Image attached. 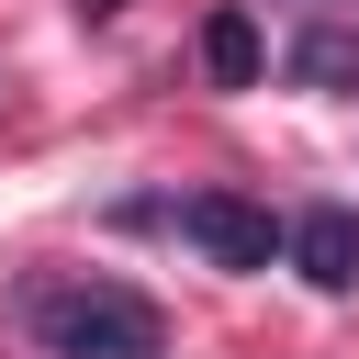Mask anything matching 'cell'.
<instances>
[{"label":"cell","instance_id":"cell-4","mask_svg":"<svg viewBox=\"0 0 359 359\" xmlns=\"http://www.w3.org/2000/svg\"><path fill=\"white\" fill-rule=\"evenodd\" d=\"M258 67H269V45H258V22L224 0V11L202 22V79H213V90H258Z\"/></svg>","mask_w":359,"mask_h":359},{"label":"cell","instance_id":"cell-5","mask_svg":"<svg viewBox=\"0 0 359 359\" xmlns=\"http://www.w3.org/2000/svg\"><path fill=\"white\" fill-rule=\"evenodd\" d=\"M292 79H303V90L359 79V34H303V45H292Z\"/></svg>","mask_w":359,"mask_h":359},{"label":"cell","instance_id":"cell-3","mask_svg":"<svg viewBox=\"0 0 359 359\" xmlns=\"http://www.w3.org/2000/svg\"><path fill=\"white\" fill-rule=\"evenodd\" d=\"M280 258L314 280V292H359V213L348 202H303L280 224Z\"/></svg>","mask_w":359,"mask_h":359},{"label":"cell","instance_id":"cell-1","mask_svg":"<svg viewBox=\"0 0 359 359\" xmlns=\"http://www.w3.org/2000/svg\"><path fill=\"white\" fill-rule=\"evenodd\" d=\"M22 325H34L56 359H157V348H168V314H157L146 292H123V280H90V269L22 280Z\"/></svg>","mask_w":359,"mask_h":359},{"label":"cell","instance_id":"cell-6","mask_svg":"<svg viewBox=\"0 0 359 359\" xmlns=\"http://www.w3.org/2000/svg\"><path fill=\"white\" fill-rule=\"evenodd\" d=\"M112 11H123V0H79V22H112Z\"/></svg>","mask_w":359,"mask_h":359},{"label":"cell","instance_id":"cell-2","mask_svg":"<svg viewBox=\"0 0 359 359\" xmlns=\"http://www.w3.org/2000/svg\"><path fill=\"white\" fill-rule=\"evenodd\" d=\"M168 224H180V236H191L213 269H269V258H280V224H269L247 191H191Z\"/></svg>","mask_w":359,"mask_h":359}]
</instances>
